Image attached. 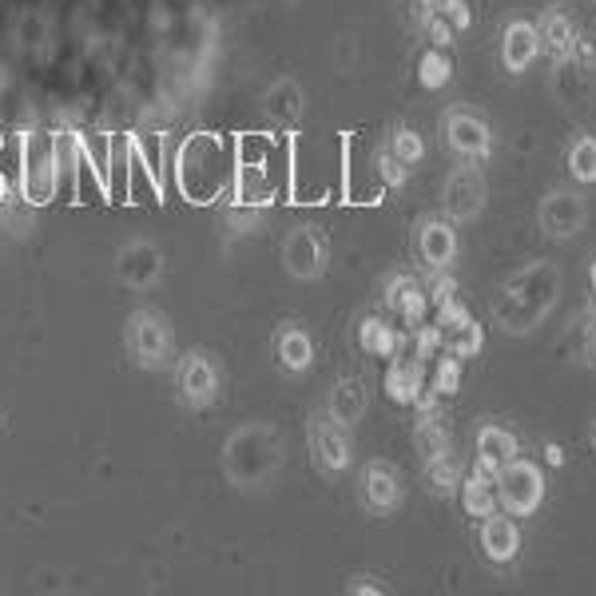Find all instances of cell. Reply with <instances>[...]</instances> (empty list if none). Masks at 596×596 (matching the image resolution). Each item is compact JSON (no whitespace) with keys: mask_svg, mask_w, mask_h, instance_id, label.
<instances>
[{"mask_svg":"<svg viewBox=\"0 0 596 596\" xmlns=\"http://www.w3.org/2000/svg\"><path fill=\"white\" fill-rule=\"evenodd\" d=\"M457 255V235L446 219H429L422 227V258H426L434 270H446Z\"/></svg>","mask_w":596,"mask_h":596,"instance_id":"obj_13","label":"cell"},{"mask_svg":"<svg viewBox=\"0 0 596 596\" xmlns=\"http://www.w3.org/2000/svg\"><path fill=\"white\" fill-rule=\"evenodd\" d=\"M179 191L191 203H215L219 195H231L235 183V139L215 136V131H195L183 139L175 156Z\"/></svg>","mask_w":596,"mask_h":596,"instance_id":"obj_1","label":"cell"},{"mask_svg":"<svg viewBox=\"0 0 596 596\" xmlns=\"http://www.w3.org/2000/svg\"><path fill=\"white\" fill-rule=\"evenodd\" d=\"M446 136H449V148L461 159H469V163H481V159L493 156V131H489L486 119L473 116V111H454V116L446 119Z\"/></svg>","mask_w":596,"mask_h":596,"instance_id":"obj_6","label":"cell"},{"mask_svg":"<svg viewBox=\"0 0 596 596\" xmlns=\"http://www.w3.org/2000/svg\"><path fill=\"white\" fill-rule=\"evenodd\" d=\"M72 203H79V207H99V203H108V191H104V179L96 175V168H92V159L79 151L76 156V199Z\"/></svg>","mask_w":596,"mask_h":596,"instance_id":"obj_17","label":"cell"},{"mask_svg":"<svg viewBox=\"0 0 596 596\" xmlns=\"http://www.w3.org/2000/svg\"><path fill=\"white\" fill-rule=\"evenodd\" d=\"M128 203H139V207H159L163 203V183L148 168V159L139 156L136 139H131V159H128Z\"/></svg>","mask_w":596,"mask_h":596,"instance_id":"obj_12","label":"cell"},{"mask_svg":"<svg viewBox=\"0 0 596 596\" xmlns=\"http://www.w3.org/2000/svg\"><path fill=\"white\" fill-rule=\"evenodd\" d=\"M536 36H541V52H545L553 64H568V56H573L576 49V29L565 12L549 9L545 17H541V24H536Z\"/></svg>","mask_w":596,"mask_h":596,"instance_id":"obj_11","label":"cell"},{"mask_svg":"<svg viewBox=\"0 0 596 596\" xmlns=\"http://www.w3.org/2000/svg\"><path fill=\"white\" fill-rule=\"evenodd\" d=\"M0 139H4V136H0Z\"/></svg>","mask_w":596,"mask_h":596,"instance_id":"obj_37","label":"cell"},{"mask_svg":"<svg viewBox=\"0 0 596 596\" xmlns=\"http://www.w3.org/2000/svg\"><path fill=\"white\" fill-rule=\"evenodd\" d=\"M128 159H131V143L111 136V163H108V179H104L108 203H128Z\"/></svg>","mask_w":596,"mask_h":596,"instance_id":"obj_16","label":"cell"},{"mask_svg":"<svg viewBox=\"0 0 596 596\" xmlns=\"http://www.w3.org/2000/svg\"><path fill=\"white\" fill-rule=\"evenodd\" d=\"M545 466H565V449H561V441H549L545 446Z\"/></svg>","mask_w":596,"mask_h":596,"instance_id":"obj_32","label":"cell"},{"mask_svg":"<svg viewBox=\"0 0 596 596\" xmlns=\"http://www.w3.org/2000/svg\"><path fill=\"white\" fill-rule=\"evenodd\" d=\"M556 295H561V275H556V267L533 263V267L517 270L505 287H501V295H497L493 302V318L509 334H529V330L553 310Z\"/></svg>","mask_w":596,"mask_h":596,"instance_id":"obj_2","label":"cell"},{"mask_svg":"<svg viewBox=\"0 0 596 596\" xmlns=\"http://www.w3.org/2000/svg\"><path fill=\"white\" fill-rule=\"evenodd\" d=\"M536 219H541V231H545L549 238H573L581 235V227H585V199L576 195V191H549L545 199H541V207H536Z\"/></svg>","mask_w":596,"mask_h":596,"instance_id":"obj_5","label":"cell"},{"mask_svg":"<svg viewBox=\"0 0 596 596\" xmlns=\"http://www.w3.org/2000/svg\"><path fill=\"white\" fill-rule=\"evenodd\" d=\"M270 151H275V136L243 131V136H235V168H263Z\"/></svg>","mask_w":596,"mask_h":596,"instance_id":"obj_20","label":"cell"},{"mask_svg":"<svg viewBox=\"0 0 596 596\" xmlns=\"http://www.w3.org/2000/svg\"><path fill=\"white\" fill-rule=\"evenodd\" d=\"M588 290H593V307H596V258H593V267H588Z\"/></svg>","mask_w":596,"mask_h":596,"instance_id":"obj_34","label":"cell"},{"mask_svg":"<svg viewBox=\"0 0 596 596\" xmlns=\"http://www.w3.org/2000/svg\"><path fill=\"white\" fill-rule=\"evenodd\" d=\"M481 553H486L489 565L505 568L521 553V529H517V517L509 513H489L481 517Z\"/></svg>","mask_w":596,"mask_h":596,"instance_id":"obj_7","label":"cell"},{"mask_svg":"<svg viewBox=\"0 0 596 596\" xmlns=\"http://www.w3.org/2000/svg\"><path fill=\"white\" fill-rule=\"evenodd\" d=\"M588 441H593V449H596V422H593V434H588Z\"/></svg>","mask_w":596,"mask_h":596,"instance_id":"obj_35","label":"cell"},{"mask_svg":"<svg viewBox=\"0 0 596 596\" xmlns=\"http://www.w3.org/2000/svg\"><path fill=\"white\" fill-rule=\"evenodd\" d=\"M397 159H402V163H414L417 156H422V139L414 136V131H397Z\"/></svg>","mask_w":596,"mask_h":596,"instance_id":"obj_31","label":"cell"},{"mask_svg":"<svg viewBox=\"0 0 596 596\" xmlns=\"http://www.w3.org/2000/svg\"><path fill=\"white\" fill-rule=\"evenodd\" d=\"M136 148H139V156L148 159V168L156 171V179H159V171H163V139H159V136H139Z\"/></svg>","mask_w":596,"mask_h":596,"instance_id":"obj_30","label":"cell"},{"mask_svg":"<svg viewBox=\"0 0 596 596\" xmlns=\"http://www.w3.org/2000/svg\"><path fill=\"white\" fill-rule=\"evenodd\" d=\"M20 171H24V136L0 139V179L9 188H20Z\"/></svg>","mask_w":596,"mask_h":596,"instance_id":"obj_21","label":"cell"},{"mask_svg":"<svg viewBox=\"0 0 596 596\" xmlns=\"http://www.w3.org/2000/svg\"><path fill=\"white\" fill-rule=\"evenodd\" d=\"M4 191H9V183H4V179H0V199H4Z\"/></svg>","mask_w":596,"mask_h":596,"instance_id":"obj_36","label":"cell"},{"mask_svg":"<svg viewBox=\"0 0 596 596\" xmlns=\"http://www.w3.org/2000/svg\"><path fill=\"white\" fill-rule=\"evenodd\" d=\"M429 481H434L437 493H454L457 486H461V466H457L454 457L441 454L434 457V469H429Z\"/></svg>","mask_w":596,"mask_h":596,"instance_id":"obj_26","label":"cell"},{"mask_svg":"<svg viewBox=\"0 0 596 596\" xmlns=\"http://www.w3.org/2000/svg\"><path fill=\"white\" fill-rule=\"evenodd\" d=\"M481 207H486V179H481L477 163H466L446 183V211L454 219H473Z\"/></svg>","mask_w":596,"mask_h":596,"instance_id":"obj_8","label":"cell"},{"mask_svg":"<svg viewBox=\"0 0 596 596\" xmlns=\"http://www.w3.org/2000/svg\"><path fill=\"white\" fill-rule=\"evenodd\" d=\"M461 505H466L469 517H489L497 509V481L489 473H481V469H473L469 477H461Z\"/></svg>","mask_w":596,"mask_h":596,"instance_id":"obj_14","label":"cell"},{"mask_svg":"<svg viewBox=\"0 0 596 596\" xmlns=\"http://www.w3.org/2000/svg\"><path fill=\"white\" fill-rule=\"evenodd\" d=\"M541 56V36H536V24L533 20H513L501 36V64L505 72L521 76V72L533 68V60Z\"/></svg>","mask_w":596,"mask_h":596,"instance_id":"obj_9","label":"cell"},{"mask_svg":"<svg viewBox=\"0 0 596 596\" xmlns=\"http://www.w3.org/2000/svg\"><path fill=\"white\" fill-rule=\"evenodd\" d=\"M585 347H588V358L596 362V318L588 322V330H585Z\"/></svg>","mask_w":596,"mask_h":596,"instance_id":"obj_33","label":"cell"},{"mask_svg":"<svg viewBox=\"0 0 596 596\" xmlns=\"http://www.w3.org/2000/svg\"><path fill=\"white\" fill-rule=\"evenodd\" d=\"M76 156H79V136L56 131V199H64V203L76 199Z\"/></svg>","mask_w":596,"mask_h":596,"instance_id":"obj_15","label":"cell"},{"mask_svg":"<svg viewBox=\"0 0 596 596\" xmlns=\"http://www.w3.org/2000/svg\"><path fill=\"white\" fill-rule=\"evenodd\" d=\"M497 481V509L509 517H533L545 501V473L536 461L517 454L501 473L493 477Z\"/></svg>","mask_w":596,"mask_h":596,"instance_id":"obj_3","label":"cell"},{"mask_svg":"<svg viewBox=\"0 0 596 596\" xmlns=\"http://www.w3.org/2000/svg\"><path fill=\"white\" fill-rule=\"evenodd\" d=\"M446 342H449V350H454L457 358H473V354H481V347H486V330L477 327L473 318H466L461 327L449 330Z\"/></svg>","mask_w":596,"mask_h":596,"instance_id":"obj_22","label":"cell"},{"mask_svg":"<svg viewBox=\"0 0 596 596\" xmlns=\"http://www.w3.org/2000/svg\"><path fill=\"white\" fill-rule=\"evenodd\" d=\"M394 497H397L394 473H390V469H370V501H374V505H390Z\"/></svg>","mask_w":596,"mask_h":596,"instance_id":"obj_28","label":"cell"},{"mask_svg":"<svg viewBox=\"0 0 596 596\" xmlns=\"http://www.w3.org/2000/svg\"><path fill=\"white\" fill-rule=\"evenodd\" d=\"M461 386V358L457 354H437V366H434V394H457Z\"/></svg>","mask_w":596,"mask_h":596,"instance_id":"obj_24","label":"cell"},{"mask_svg":"<svg viewBox=\"0 0 596 596\" xmlns=\"http://www.w3.org/2000/svg\"><path fill=\"white\" fill-rule=\"evenodd\" d=\"M390 394H394L397 402H414V397L422 394V358H402V362H394V370H390Z\"/></svg>","mask_w":596,"mask_h":596,"instance_id":"obj_19","label":"cell"},{"mask_svg":"<svg viewBox=\"0 0 596 596\" xmlns=\"http://www.w3.org/2000/svg\"><path fill=\"white\" fill-rule=\"evenodd\" d=\"M437 17L446 20L454 32H466L473 24V12H469L466 0H437Z\"/></svg>","mask_w":596,"mask_h":596,"instance_id":"obj_27","label":"cell"},{"mask_svg":"<svg viewBox=\"0 0 596 596\" xmlns=\"http://www.w3.org/2000/svg\"><path fill=\"white\" fill-rule=\"evenodd\" d=\"M362 342H366L374 354H386V350H394V334H390L386 322H366V330H362Z\"/></svg>","mask_w":596,"mask_h":596,"instance_id":"obj_29","label":"cell"},{"mask_svg":"<svg viewBox=\"0 0 596 596\" xmlns=\"http://www.w3.org/2000/svg\"><path fill=\"white\" fill-rule=\"evenodd\" d=\"M517 454H521L517 434H509L505 426H481V434H477V469L481 473L497 477Z\"/></svg>","mask_w":596,"mask_h":596,"instance_id":"obj_10","label":"cell"},{"mask_svg":"<svg viewBox=\"0 0 596 596\" xmlns=\"http://www.w3.org/2000/svg\"><path fill=\"white\" fill-rule=\"evenodd\" d=\"M449 76H454V64H449L446 52H429V56H422V84H426V88H446Z\"/></svg>","mask_w":596,"mask_h":596,"instance_id":"obj_25","label":"cell"},{"mask_svg":"<svg viewBox=\"0 0 596 596\" xmlns=\"http://www.w3.org/2000/svg\"><path fill=\"white\" fill-rule=\"evenodd\" d=\"M568 175L585 188L596 183V136H576L568 143Z\"/></svg>","mask_w":596,"mask_h":596,"instance_id":"obj_18","label":"cell"},{"mask_svg":"<svg viewBox=\"0 0 596 596\" xmlns=\"http://www.w3.org/2000/svg\"><path fill=\"white\" fill-rule=\"evenodd\" d=\"M390 302L406 315V322H417V318H422V310H426V295H422V287H417V283H409V278H397L394 290H390Z\"/></svg>","mask_w":596,"mask_h":596,"instance_id":"obj_23","label":"cell"},{"mask_svg":"<svg viewBox=\"0 0 596 596\" xmlns=\"http://www.w3.org/2000/svg\"><path fill=\"white\" fill-rule=\"evenodd\" d=\"M20 191L29 203L44 207L56 199V131H32L24 136V171H20Z\"/></svg>","mask_w":596,"mask_h":596,"instance_id":"obj_4","label":"cell"}]
</instances>
